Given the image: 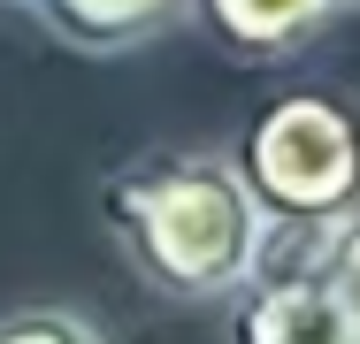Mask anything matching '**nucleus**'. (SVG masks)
Masks as SVG:
<instances>
[{"mask_svg":"<svg viewBox=\"0 0 360 344\" xmlns=\"http://www.w3.org/2000/svg\"><path fill=\"white\" fill-rule=\"evenodd\" d=\"M100 230L146 291L176 306H222L261 260V206L215 145H146L100 176Z\"/></svg>","mask_w":360,"mask_h":344,"instance_id":"f257e3e1","label":"nucleus"},{"mask_svg":"<svg viewBox=\"0 0 360 344\" xmlns=\"http://www.w3.org/2000/svg\"><path fill=\"white\" fill-rule=\"evenodd\" d=\"M269 230H338L360 206V100L338 84H284L230 145Z\"/></svg>","mask_w":360,"mask_h":344,"instance_id":"f03ea898","label":"nucleus"},{"mask_svg":"<svg viewBox=\"0 0 360 344\" xmlns=\"http://www.w3.org/2000/svg\"><path fill=\"white\" fill-rule=\"evenodd\" d=\"M322 237L330 230H269L253 275L222 298L230 344H345V322L322 291Z\"/></svg>","mask_w":360,"mask_h":344,"instance_id":"7ed1b4c3","label":"nucleus"},{"mask_svg":"<svg viewBox=\"0 0 360 344\" xmlns=\"http://www.w3.org/2000/svg\"><path fill=\"white\" fill-rule=\"evenodd\" d=\"M338 15L345 0H184V23H200V39L245 69L307 54Z\"/></svg>","mask_w":360,"mask_h":344,"instance_id":"20e7f679","label":"nucleus"},{"mask_svg":"<svg viewBox=\"0 0 360 344\" xmlns=\"http://www.w3.org/2000/svg\"><path fill=\"white\" fill-rule=\"evenodd\" d=\"M46 39H62L70 54H139L161 31L184 23V0H15Z\"/></svg>","mask_w":360,"mask_h":344,"instance_id":"39448f33","label":"nucleus"},{"mask_svg":"<svg viewBox=\"0 0 360 344\" xmlns=\"http://www.w3.org/2000/svg\"><path fill=\"white\" fill-rule=\"evenodd\" d=\"M322 291L345 322V344H360V206L322 237Z\"/></svg>","mask_w":360,"mask_h":344,"instance_id":"423d86ee","label":"nucleus"},{"mask_svg":"<svg viewBox=\"0 0 360 344\" xmlns=\"http://www.w3.org/2000/svg\"><path fill=\"white\" fill-rule=\"evenodd\" d=\"M0 344H108L77 306H15L0 314Z\"/></svg>","mask_w":360,"mask_h":344,"instance_id":"0eeeda50","label":"nucleus"},{"mask_svg":"<svg viewBox=\"0 0 360 344\" xmlns=\"http://www.w3.org/2000/svg\"><path fill=\"white\" fill-rule=\"evenodd\" d=\"M0 8H15V0H0Z\"/></svg>","mask_w":360,"mask_h":344,"instance_id":"6e6552de","label":"nucleus"},{"mask_svg":"<svg viewBox=\"0 0 360 344\" xmlns=\"http://www.w3.org/2000/svg\"><path fill=\"white\" fill-rule=\"evenodd\" d=\"M345 8H360V0H345Z\"/></svg>","mask_w":360,"mask_h":344,"instance_id":"1a4fd4ad","label":"nucleus"}]
</instances>
